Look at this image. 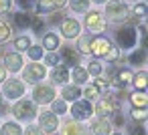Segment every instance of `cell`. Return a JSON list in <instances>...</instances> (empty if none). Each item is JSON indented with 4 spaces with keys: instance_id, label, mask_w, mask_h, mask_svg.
Here are the masks:
<instances>
[{
    "instance_id": "cell-1",
    "label": "cell",
    "mask_w": 148,
    "mask_h": 135,
    "mask_svg": "<svg viewBox=\"0 0 148 135\" xmlns=\"http://www.w3.org/2000/svg\"><path fill=\"white\" fill-rule=\"evenodd\" d=\"M106 16L112 22H124L128 18V6L124 2H120V0H112L106 6Z\"/></svg>"
},
{
    "instance_id": "cell-2",
    "label": "cell",
    "mask_w": 148,
    "mask_h": 135,
    "mask_svg": "<svg viewBox=\"0 0 148 135\" xmlns=\"http://www.w3.org/2000/svg\"><path fill=\"white\" fill-rule=\"evenodd\" d=\"M12 111H14V117H16V119H21V121H29V119L35 117L37 107H35V103H31V101H21V103L14 105Z\"/></svg>"
},
{
    "instance_id": "cell-3",
    "label": "cell",
    "mask_w": 148,
    "mask_h": 135,
    "mask_svg": "<svg viewBox=\"0 0 148 135\" xmlns=\"http://www.w3.org/2000/svg\"><path fill=\"white\" fill-rule=\"evenodd\" d=\"M25 93V83L18 79H8L4 83V97L6 99H18Z\"/></svg>"
},
{
    "instance_id": "cell-4",
    "label": "cell",
    "mask_w": 148,
    "mask_h": 135,
    "mask_svg": "<svg viewBox=\"0 0 148 135\" xmlns=\"http://www.w3.org/2000/svg\"><path fill=\"white\" fill-rule=\"evenodd\" d=\"M112 51V43L106 36H95L89 45V53H93L95 57H106Z\"/></svg>"
},
{
    "instance_id": "cell-5",
    "label": "cell",
    "mask_w": 148,
    "mask_h": 135,
    "mask_svg": "<svg viewBox=\"0 0 148 135\" xmlns=\"http://www.w3.org/2000/svg\"><path fill=\"white\" fill-rule=\"evenodd\" d=\"M116 36H118V43H120L122 49H130V47L136 45V28H132V26H126V28L118 30Z\"/></svg>"
},
{
    "instance_id": "cell-6",
    "label": "cell",
    "mask_w": 148,
    "mask_h": 135,
    "mask_svg": "<svg viewBox=\"0 0 148 135\" xmlns=\"http://www.w3.org/2000/svg\"><path fill=\"white\" fill-rule=\"evenodd\" d=\"M85 26L91 30V32H99L106 28V18L101 12H89L85 16Z\"/></svg>"
},
{
    "instance_id": "cell-7",
    "label": "cell",
    "mask_w": 148,
    "mask_h": 135,
    "mask_svg": "<svg viewBox=\"0 0 148 135\" xmlns=\"http://www.w3.org/2000/svg\"><path fill=\"white\" fill-rule=\"evenodd\" d=\"M33 97H35V101H37V103H41V105H47V103H51V101L55 99V91H53L51 87L39 85V87H35V91H33Z\"/></svg>"
},
{
    "instance_id": "cell-8",
    "label": "cell",
    "mask_w": 148,
    "mask_h": 135,
    "mask_svg": "<svg viewBox=\"0 0 148 135\" xmlns=\"http://www.w3.org/2000/svg\"><path fill=\"white\" fill-rule=\"evenodd\" d=\"M45 75H47L45 65L35 63V65H29V69L25 71V81H29V83H37V81H41Z\"/></svg>"
},
{
    "instance_id": "cell-9",
    "label": "cell",
    "mask_w": 148,
    "mask_h": 135,
    "mask_svg": "<svg viewBox=\"0 0 148 135\" xmlns=\"http://www.w3.org/2000/svg\"><path fill=\"white\" fill-rule=\"evenodd\" d=\"M91 113H93V111H91V105H89L87 101H77V103L71 107V115H73L75 119H79V121H81V119H89Z\"/></svg>"
},
{
    "instance_id": "cell-10",
    "label": "cell",
    "mask_w": 148,
    "mask_h": 135,
    "mask_svg": "<svg viewBox=\"0 0 148 135\" xmlns=\"http://www.w3.org/2000/svg\"><path fill=\"white\" fill-rule=\"evenodd\" d=\"M39 123H41V129H45L47 133H53L59 127V119H57L55 113H43L39 117Z\"/></svg>"
},
{
    "instance_id": "cell-11",
    "label": "cell",
    "mask_w": 148,
    "mask_h": 135,
    "mask_svg": "<svg viewBox=\"0 0 148 135\" xmlns=\"http://www.w3.org/2000/svg\"><path fill=\"white\" fill-rule=\"evenodd\" d=\"M61 32H63V36H67V38H75V36L79 34V22H77V20H71V18L63 20V22H61Z\"/></svg>"
},
{
    "instance_id": "cell-12",
    "label": "cell",
    "mask_w": 148,
    "mask_h": 135,
    "mask_svg": "<svg viewBox=\"0 0 148 135\" xmlns=\"http://www.w3.org/2000/svg\"><path fill=\"white\" fill-rule=\"evenodd\" d=\"M4 65H6V69H8V71L16 73V71H21V69H23V57H21V55H16V53H10V55H6V57H4Z\"/></svg>"
},
{
    "instance_id": "cell-13",
    "label": "cell",
    "mask_w": 148,
    "mask_h": 135,
    "mask_svg": "<svg viewBox=\"0 0 148 135\" xmlns=\"http://www.w3.org/2000/svg\"><path fill=\"white\" fill-rule=\"evenodd\" d=\"M132 71H128V69H122V71H118L116 73V77H114V85L116 87H120V89H124L126 85H130L132 83Z\"/></svg>"
},
{
    "instance_id": "cell-14",
    "label": "cell",
    "mask_w": 148,
    "mask_h": 135,
    "mask_svg": "<svg viewBox=\"0 0 148 135\" xmlns=\"http://www.w3.org/2000/svg\"><path fill=\"white\" fill-rule=\"evenodd\" d=\"M112 133V125L101 117V119H97L93 125H91V135H110Z\"/></svg>"
},
{
    "instance_id": "cell-15",
    "label": "cell",
    "mask_w": 148,
    "mask_h": 135,
    "mask_svg": "<svg viewBox=\"0 0 148 135\" xmlns=\"http://www.w3.org/2000/svg\"><path fill=\"white\" fill-rule=\"evenodd\" d=\"M51 79H53L55 83H65V81H69V71H67L65 67H57V69H53Z\"/></svg>"
},
{
    "instance_id": "cell-16",
    "label": "cell",
    "mask_w": 148,
    "mask_h": 135,
    "mask_svg": "<svg viewBox=\"0 0 148 135\" xmlns=\"http://www.w3.org/2000/svg\"><path fill=\"white\" fill-rule=\"evenodd\" d=\"M71 77H73V81H75L77 85H81V83H87V71H85L83 67H79V65H75V67H73V71H71Z\"/></svg>"
},
{
    "instance_id": "cell-17",
    "label": "cell",
    "mask_w": 148,
    "mask_h": 135,
    "mask_svg": "<svg viewBox=\"0 0 148 135\" xmlns=\"http://www.w3.org/2000/svg\"><path fill=\"white\" fill-rule=\"evenodd\" d=\"M97 113H99L101 117L114 113V103H112V99H101V101L97 103Z\"/></svg>"
},
{
    "instance_id": "cell-18",
    "label": "cell",
    "mask_w": 148,
    "mask_h": 135,
    "mask_svg": "<svg viewBox=\"0 0 148 135\" xmlns=\"http://www.w3.org/2000/svg\"><path fill=\"white\" fill-rule=\"evenodd\" d=\"M43 45H45V49H49V51H55V49L59 47V36H57L55 32H49V34H45V41H43Z\"/></svg>"
},
{
    "instance_id": "cell-19",
    "label": "cell",
    "mask_w": 148,
    "mask_h": 135,
    "mask_svg": "<svg viewBox=\"0 0 148 135\" xmlns=\"http://www.w3.org/2000/svg\"><path fill=\"white\" fill-rule=\"evenodd\" d=\"M65 135H85V127L79 123H67L65 125Z\"/></svg>"
},
{
    "instance_id": "cell-20",
    "label": "cell",
    "mask_w": 148,
    "mask_h": 135,
    "mask_svg": "<svg viewBox=\"0 0 148 135\" xmlns=\"http://www.w3.org/2000/svg\"><path fill=\"white\" fill-rule=\"evenodd\" d=\"M14 22H16L18 28H27V26H31V16H29L27 12H18V14L14 16Z\"/></svg>"
},
{
    "instance_id": "cell-21",
    "label": "cell",
    "mask_w": 148,
    "mask_h": 135,
    "mask_svg": "<svg viewBox=\"0 0 148 135\" xmlns=\"http://www.w3.org/2000/svg\"><path fill=\"white\" fill-rule=\"evenodd\" d=\"M132 83H134V87H136V89L144 91V89H146V73H144V71H140L136 77H132Z\"/></svg>"
},
{
    "instance_id": "cell-22",
    "label": "cell",
    "mask_w": 148,
    "mask_h": 135,
    "mask_svg": "<svg viewBox=\"0 0 148 135\" xmlns=\"http://www.w3.org/2000/svg\"><path fill=\"white\" fill-rule=\"evenodd\" d=\"M51 10H55L53 0H39L37 2V12H51Z\"/></svg>"
},
{
    "instance_id": "cell-23",
    "label": "cell",
    "mask_w": 148,
    "mask_h": 135,
    "mask_svg": "<svg viewBox=\"0 0 148 135\" xmlns=\"http://www.w3.org/2000/svg\"><path fill=\"white\" fill-rule=\"evenodd\" d=\"M71 8H73L75 12H87L89 0H71Z\"/></svg>"
},
{
    "instance_id": "cell-24",
    "label": "cell",
    "mask_w": 148,
    "mask_h": 135,
    "mask_svg": "<svg viewBox=\"0 0 148 135\" xmlns=\"http://www.w3.org/2000/svg\"><path fill=\"white\" fill-rule=\"evenodd\" d=\"M144 61H146V51H144V49H138V51L130 57V63H132V65H144Z\"/></svg>"
},
{
    "instance_id": "cell-25",
    "label": "cell",
    "mask_w": 148,
    "mask_h": 135,
    "mask_svg": "<svg viewBox=\"0 0 148 135\" xmlns=\"http://www.w3.org/2000/svg\"><path fill=\"white\" fill-rule=\"evenodd\" d=\"M23 131H21V127L16 125V123H6L4 127H2V135H21Z\"/></svg>"
},
{
    "instance_id": "cell-26",
    "label": "cell",
    "mask_w": 148,
    "mask_h": 135,
    "mask_svg": "<svg viewBox=\"0 0 148 135\" xmlns=\"http://www.w3.org/2000/svg\"><path fill=\"white\" fill-rule=\"evenodd\" d=\"M63 97H65L67 101H75V99L79 97V89H77V87H65V89H63Z\"/></svg>"
},
{
    "instance_id": "cell-27",
    "label": "cell",
    "mask_w": 148,
    "mask_h": 135,
    "mask_svg": "<svg viewBox=\"0 0 148 135\" xmlns=\"http://www.w3.org/2000/svg\"><path fill=\"white\" fill-rule=\"evenodd\" d=\"M63 59L69 63V65H77V53L73 49H63Z\"/></svg>"
},
{
    "instance_id": "cell-28",
    "label": "cell",
    "mask_w": 148,
    "mask_h": 135,
    "mask_svg": "<svg viewBox=\"0 0 148 135\" xmlns=\"http://www.w3.org/2000/svg\"><path fill=\"white\" fill-rule=\"evenodd\" d=\"M132 103H134V107L138 105V107H144L146 109V95L144 93H134L132 95Z\"/></svg>"
},
{
    "instance_id": "cell-29",
    "label": "cell",
    "mask_w": 148,
    "mask_h": 135,
    "mask_svg": "<svg viewBox=\"0 0 148 135\" xmlns=\"http://www.w3.org/2000/svg\"><path fill=\"white\" fill-rule=\"evenodd\" d=\"M8 36H10V26H8L4 20H0V43L6 41Z\"/></svg>"
},
{
    "instance_id": "cell-30",
    "label": "cell",
    "mask_w": 148,
    "mask_h": 135,
    "mask_svg": "<svg viewBox=\"0 0 148 135\" xmlns=\"http://www.w3.org/2000/svg\"><path fill=\"white\" fill-rule=\"evenodd\" d=\"M53 113H55V115L67 113V105H65L63 101H53Z\"/></svg>"
},
{
    "instance_id": "cell-31",
    "label": "cell",
    "mask_w": 148,
    "mask_h": 135,
    "mask_svg": "<svg viewBox=\"0 0 148 135\" xmlns=\"http://www.w3.org/2000/svg\"><path fill=\"white\" fill-rule=\"evenodd\" d=\"M14 47H16L18 51H25V49H29V47H31V41H29L27 36H21V38H16V41H14Z\"/></svg>"
},
{
    "instance_id": "cell-32",
    "label": "cell",
    "mask_w": 148,
    "mask_h": 135,
    "mask_svg": "<svg viewBox=\"0 0 148 135\" xmlns=\"http://www.w3.org/2000/svg\"><path fill=\"white\" fill-rule=\"evenodd\" d=\"M29 57H31L33 61H39V59L43 57V49H39V47H29Z\"/></svg>"
},
{
    "instance_id": "cell-33",
    "label": "cell",
    "mask_w": 148,
    "mask_h": 135,
    "mask_svg": "<svg viewBox=\"0 0 148 135\" xmlns=\"http://www.w3.org/2000/svg\"><path fill=\"white\" fill-rule=\"evenodd\" d=\"M89 45H91V38H89V36L79 38V51H81V53H89Z\"/></svg>"
},
{
    "instance_id": "cell-34",
    "label": "cell",
    "mask_w": 148,
    "mask_h": 135,
    "mask_svg": "<svg viewBox=\"0 0 148 135\" xmlns=\"http://www.w3.org/2000/svg\"><path fill=\"white\" fill-rule=\"evenodd\" d=\"M85 71H87V73H91V75H99V73H101V65H99L97 61H91V63H89V67H87Z\"/></svg>"
},
{
    "instance_id": "cell-35",
    "label": "cell",
    "mask_w": 148,
    "mask_h": 135,
    "mask_svg": "<svg viewBox=\"0 0 148 135\" xmlns=\"http://www.w3.org/2000/svg\"><path fill=\"white\" fill-rule=\"evenodd\" d=\"M85 97H87V99H95V97H99V89H97L95 85L87 87V89H85Z\"/></svg>"
},
{
    "instance_id": "cell-36",
    "label": "cell",
    "mask_w": 148,
    "mask_h": 135,
    "mask_svg": "<svg viewBox=\"0 0 148 135\" xmlns=\"http://www.w3.org/2000/svg\"><path fill=\"white\" fill-rule=\"evenodd\" d=\"M132 117H134V119H140V121H144V119H146V109H144V107H138V109L134 107V111H132Z\"/></svg>"
},
{
    "instance_id": "cell-37",
    "label": "cell",
    "mask_w": 148,
    "mask_h": 135,
    "mask_svg": "<svg viewBox=\"0 0 148 135\" xmlns=\"http://www.w3.org/2000/svg\"><path fill=\"white\" fill-rule=\"evenodd\" d=\"M134 14H136L138 18H142V16H146V4H144V2H140L138 6H134Z\"/></svg>"
},
{
    "instance_id": "cell-38",
    "label": "cell",
    "mask_w": 148,
    "mask_h": 135,
    "mask_svg": "<svg viewBox=\"0 0 148 135\" xmlns=\"http://www.w3.org/2000/svg\"><path fill=\"white\" fill-rule=\"evenodd\" d=\"M45 61H47V65H53V67H55V65L59 63V55H55V51H51V53L47 55Z\"/></svg>"
},
{
    "instance_id": "cell-39",
    "label": "cell",
    "mask_w": 148,
    "mask_h": 135,
    "mask_svg": "<svg viewBox=\"0 0 148 135\" xmlns=\"http://www.w3.org/2000/svg\"><path fill=\"white\" fill-rule=\"evenodd\" d=\"M130 135H146V129L140 127V125H134V127L130 129Z\"/></svg>"
},
{
    "instance_id": "cell-40",
    "label": "cell",
    "mask_w": 148,
    "mask_h": 135,
    "mask_svg": "<svg viewBox=\"0 0 148 135\" xmlns=\"http://www.w3.org/2000/svg\"><path fill=\"white\" fill-rule=\"evenodd\" d=\"M27 135H43V131H41L39 127H35V125H31V127L27 129Z\"/></svg>"
},
{
    "instance_id": "cell-41",
    "label": "cell",
    "mask_w": 148,
    "mask_h": 135,
    "mask_svg": "<svg viewBox=\"0 0 148 135\" xmlns=\"http://www.w3.org/2000/svg\"><path fill=\"white\" fill-rule=\"evenodd\" d=\"M10 0H0V12H6L8 8H10Z\"/></svg>"
},
{
    "instance_id": "cell-42",
    "label": "cell",
    "mask_w": 148,
    "mask_h": 135,
    "mask_svg": "<svg viewBox=\"0 0 148 135\" xmlns=\"http://www.w3.org/2000/svg\"><path fill=\"white\" fill-rule=\"evenodd\" d=\"M95 87H97V89H101V87L106 89V87H108V81H106V79H97V81H95Z\"/></svg>"
},
{
    "instance_id": "cell-43",
    "label": "cell",
    "mask_w": 148,
    "mask_h": 135,
    "mask_svg": "<svg viewBox=\"0 0 148 135\" xmlns=\"http://www.w3.org/2000/svg\"><path fill=\"white\" fill-rule=\"evenodd\" d=\"M18 4H21V8H29L33 4V0H18Z\"/></svg>"
},
{
    "instance_id": "cell-44",
    "label": "cell",
    "mask_w": 148,
    "mask_h": 135,
    "mask_svg": "<svg viewBox=\"0 0 148 135\" xmlns=\"http://www.w3.org/2000/svg\"><path fill=\"white\" fill-rule=\"evenodd\" d=\"M31 24H33V28H35L37 32H39V30L43 28V22H41V20H35V22H31Z\"/></svg>"
},
{
    "instance_id": "cell-45",
    "label": "cell",
    "mask_w": 148,
    "mask_h": 135,
    "mask_svg": "<svg viewBox=\"0 0 148 135\" xmlns=\"http://www.w3.org/2000/svg\"><path fill=\"white\" fill-rule=\"evenodd\" d=\"M4 79H6V69H4V67H0V83H2Z\"/></svg>"
},
{
    "instance_id": "cell-46",
    "label": "cell",
    "mask_w": 148,
    "mask_h": 135,
    "mask_svg": "<svg viewBox=\"0 0 148 135\" xmlns=\"http://www.w3.org/2000/svg\"><path fill=\"white\" fill-rule=\"evenodd\" d=\"M53 2H55V6H65L67 0H53Z\"/></svg>"
},
{
    "instance_id": "cell-47",
    "label": "cell",
    "mask_w": 148,
    "mask_h": 135,
    "mask_svg": "<svg viewBox=\"0 0 148 135\" xmlns=\"http://www.w3.org/2000/svg\"><path fill=\"white\" fill-rule=\"evenodd\" d=\"M114 121H116L118 125H122V123H124V119H122V115H116V119H114Z\"/></svg>"
},
{
    "instance_id": "cell-48",
    "label": "cell",
    "mask_w": 148,
    "mask_h": 135,
    "mask_svg": "<svg viewBox=\"0 0 148 135\" xmlns=\"http://www.w3.org/2000/svg\"><path fill=\"white\" fill-rule=\"evenodd\" d=\"M4 109V105H2V97H0V111H2Z\"/></svg>"
},
{
    "instance_id": "cell-49",
    "label": "cell",
    "mask_w": 148,
    "mask_h": 135,
    "mask_svg": "<svg viewBox=\"0 0 148 135\" xmlns=\"http://www.w3.org/2000/svg\"><path fill=\"white\" fill-rule=\"evenodd\" d=\"M93 2H97V4H101V2H106V0H93Z\"/></svg>"
},
{
    "instance_id": "cell-50",
    "label": "cell",
    "mask_w": 148,
    "mask_h": 135,
    "mask_svg": "<svg viewBox=\"0 0 148 135\" xmlns=\"http://www.w3.org/2000/svg\"><path fill=\"white\" fill-rule=\"evenodd\" d=\"M110 135H112V133H110ZM114 135H120V133H114Z\"/></svg>"
}]
</instances>
